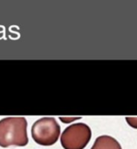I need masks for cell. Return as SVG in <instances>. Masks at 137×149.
<instances>
[{"label":"cell","mask_w":137,"mask_h":149,"mask_svg":"<svg viewBox=\"0 0 137 149\" xmlns=\"http://www.w3.org/2000/svg\"><path fill=\"white\" fill-rule=\"evenodd\" d=\"M92 137L90 127L84 123L67 127L61 134L60 142L65 149H84Z\"/></svg>","instance_id":"cell-3"},{"label":"cell","mask_w":137,"mask_h":149,"mask_svg":"<svg viewBox=\"0 0 137 149\" xmlns=\"http://www.w3.org/2000/svg\"><path fill=\"white\" fill-rule=\"evenodd\" d=\"M91 149H122L120 143L113 137L102 135L96 139Z\"/></svg>","instance_id":"cell-4"},{"label":"cell","mask_w":137,"mask_h":149,"mask_svg":"<svg viewBox=\"0 0 137 149\" xmlns=\"http://www.w3.org/2000/svg\"><path fill=\"white\" fill-rule=\"evenodd\" d=\"M59 119L64 123H70V122H73L74 120H77L80 119V117H65V118L60 117Z\"/></svg>","instance_id":"cell-6"},{"label":"cell","mask_w":137,"mask_h":149,"mask_svg":"<svg viewBox=\"0 0 137 149\" xmlns=\"http://www.w3.org/2000/svg\"><path fill=\"white\" fill-rule=\"evenodd\" d=\"M60 127L54 118L44 117L38 120L31 127V136L36 143L41 146H52L57 142Z\"/></svg>","instance_id":"cell-2"},{"label":"cell","mask_w":137,"mask_h":149,"mask_svg":"<svg viewBox=\"0 0 137 149\" xmlns=\"http://www.w3.org/2000/svg\"><path fill=\"white\" fill-rule=\"evenodd\" d=\"M27 144V121L24 117H8L0 120V147H24Z\"/></svg>","instance_id":"cell-1"},{"label":"cell","mask_w":137,"mask_h":149,"mask_svg":"<svg viewBox=\"0 0 137 149\" xmlns=\"http://www.w3.org/2000/svg\"><path fill=\"white\" fill-rule=\"evenodd\" d=\"M126 120L131 127L137 129V117H126Z\"/></svg>","instance_id":"cell-5"}]
</instances>
